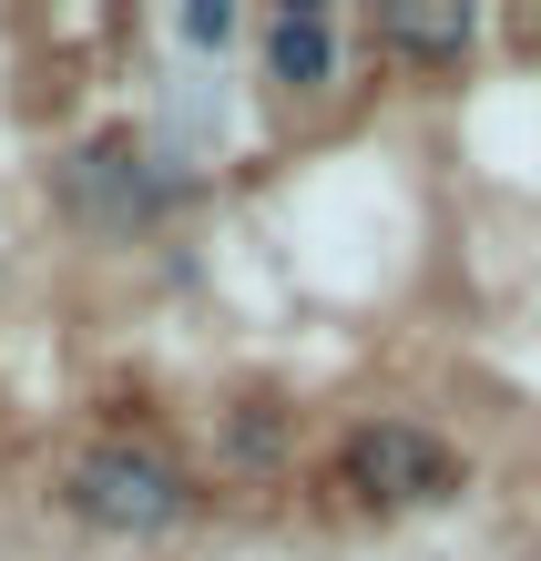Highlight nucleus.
I'll list each match as a JSON object with an SVG mask.
<instances>
[{"label":"nucleus","instance_id":"nucleus-1","mask_svg":"<svg viewBox=\"0 0 541 561\" xmlns=\"http://www.w3.org/2000/svg\"><path fill=\"white\" fill-rule=\"evenodd\" d=\"M61 490H72V511H82V520H103V531H133V541L174 531V520L194 511V480H184L164 449H133V439H103V449H82Z\"/></svg>","mask_w":541,"mask_h":561},{"label":"nucleus","instance_id":"nucleus-2","mask_svg":"<svg viewBox=\"0 0 541 561\" xmlns=\"http://www.w3.org/2000/svg\"><path fill=\"white\" fill-rule=\"evenodd\" d=\"M337 480H348L358 501H379V511H409V501H450L460 459L439 449L429 428H409V419H368V428H348V449H337Z\"/></svg>","mask_w":541,"mask_h":561},{"label":"nucleus","instance_id":"nucleus-3","mask_svg":"<svg viewBox=\"0 0 541 561\" xmlns=\"http://www.w3.org/2000/svg\"><path fill=\"white\" fill-rule=\"evenodd\" d=\"M72 194H82V215H103V225H144L164 194H184V174L144 163V153H133V134H103V144L72 153Z\"/></svg>","mask_w":541,"mask_h":561},{"label":"nucleus","instance_id":"nucleus-4","mask_svg":"<svg viewBox=\"0 0 541 561\" xmlns=\"http://www.w3.org/2000/svg\"><path fill=\"white\" fill-rule=\"evenodd\" d=\"M266 82H286V92H327L337 82V31L317 0H286L277 21H266Z\"/></svg>","mask_w":541,"mask_h":561},{"label":"nucleus","instance_id":"nucleus-5","mask_svg":"<svg viewBox=\"0 0 541 561\" xmlns=\"http://www.w3.org/2000/svg\"><path fill=\"white\" fill-rule=\"evenodd\" d=\"M379 31H388V51H409V61H460L470 42H481L470 11H419V0H388Z\"/></svg>","mask_w":541,"mask_h":561},{"label":"nucleus","instance_id":"nucleus-6","mask_svg":"<svg viewBox=\"0 0 541 561\" xmlns=\"http://www.w3.org/2000/svg\"><path fill=\"white\" fill-rule=\"evenodd\" d=\"M225 449H235V459H277V449H286V409H235V419H225Z\"/></svg>","mask_w":541,"mask_h":561},{"label":"nucleus","instance_id":"nucleus-7","mask_svg":"<svg viewBox=\"0 0 541 561\" xmlns=\"http://www.w3.org/2000/svg\"><path fill=\"white\" fill-rule=\"evenodd\" d=\"M184 42L194 51H225L235 42V11H225V0H194V11H184Z\"/></svg>","mask_w":541,"mask_h":561}]
</instances>
